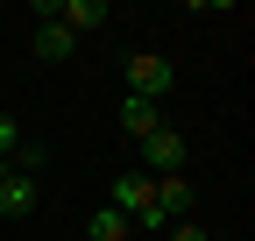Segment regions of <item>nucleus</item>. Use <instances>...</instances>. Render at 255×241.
<instances>
[{
    "label": "nucleus",
    "mask_w": 255,
    "mask_h": 241,
    "mask_svg": "<svg viewBox=\"0 0 255 241\" xmlns=\"http://www.w3.org/2000/svg\"><path fill=\"white\" fill-rule=\"evenodd\" d=\"M50 21H64L71 36H85V28H107L114 7H107V0H57V14H50Z\"/></svg>",
    "instance_id": "39448f33"
},
{
    "label": "nucleus",
    "mask_w": 255,
    "mask_h": 241,
    "mask_svg": "<svg viewBox=\"0 0 255 241\" xmlns=\"http://www.w3.org/2000/svg\"><path fill=\"white\" fill-rule=\"evenodd\" d=\"M121 128L135 135V142H142V135H156V128H163V114H156V100H121Z\"/></svg>",
    "instance_id": "0eeeda50"
},
{
    "label": "nucleus",
    "mask_w": 255,
    "mask_h": 241,
    "mask_svg": "<svg viewBox=\"0 0 255 241\" xmlns=\"http://www.w3.org/2000/svg\"><path fill=\"white\" fill-rule=\"evenodd\" d=\"M142 170H149V177L184 170V128H156V135H142Z\"/></svg>",
    "instance_id": "f03ea898"
},
{
    "label": "nucleus",
    "mask_w": 255,
    "mask_h": 241,
    "mask_svg": "<svg viewBox=\"0 0 255 241\" xmlns=\"http://www.w3.org/2000/svg\"><path fill=\"white\" fill-rule=\"evenodd\" d=\"M149 185H156L149 170H121L114 185H107V206H114V213H128V220H135L142 206H149Z\"/></svg>",
    "instance_id": "20e7f679"
},
{
    "label": "nucleus",
    "mask_w": 255,
    "mask_h": 241,
    "mask_svg": "<svg viewBox=\"0 0 255 241\" xmlns=\"http://www.w3.org/2000/svg\"><path fill=\"white\" fill-rule=\"evenodd\" d=\"M213 241H227V234H213Z\"/></svg>",
    "instance_id": "9b49d317"
},
{
    "label": "nucleus",
    "mask_w": 255,
    "mask_h": 241,
    "mask_svg": "<svg viewBox=\"0 0 255 241\" xmlns=\"http://www.w3.org/2000/svg\"><path fill=\"white\" fill-rule=\"evenodd\" d=\"M71 50H78V36H71L64 21H43V28H36V64H64Z\"/></svg>",
    "instance_id": "423d86ee"
},
{
    "label": "nucleus",
    "mask_w": 255,
    "mask_h": 241,
    "mask_svg": "<svg viewBox=\"0 0 255 241\" xmlns=\"http://www.w3.org/2000/svg\"><path fill=\"white\" fill-rule=\"evenodd\" d=\"M170 85H177V64H170V57H156V50L128 57V100H163Z\"/></svg>",
    "instance_id": "f257e3e1"
},
{
    "label": "nucleus",
    "mask_w": 255,
    "mask_h": 241,
    "mask_svg": "<svg viewBox=\"0 0 255 241\" xmlns=\"http://www.w3.org/2000/svg\"><path fill=\"white\" fill-rule=\"evenodd\" d=\"M14 142H21V128H14V114H0V156H14Z\"/></svg>",
    "instance_id": "1a4fd4ad"
},
{
    "label": "nucleus",
    "mask_w": 255,
    "mask_h": 241,
    "mask_svg": "<svg viewBox=\"0 0 255 241\" xmlns=\"http://www.w3.org/2000/svg\"><path fill=\"white\" fill-rule=\"evenodd\" d=\"M36 206H43V185H36V177H21V170H0V213H7V220H28Z\"/></svg>",
    "instance_id": "7ed1b4c3"
},
{
    "label": "nucleus",
    "mask_w": 255,
    "mask_h": 241,
    "mask_svg": "<svg viewBox=\"0 0 255 241\" xmlns=\"http://www.w3.org/2000/svg\"><path fill=\"white\" fill-rule=\"evenodd\" d=\"M85 241H128V213H114V206H100V213L85 220Z\"/></svg>",
    "instance_id": "6e6552de"
},
{
    "label": "nucleus",
    "mask_w": 255,
    "mask_h": 241,
    "mask_svg": "<svg viewBox=\"0 0 255 241\" xmlns=\"http://www.w3.org/2000/svg\"><path fill=\"white\" fill-rule=\"evenodd\" d=\"M170 241H213V234H206L199 220H177V227H170Z\"/></svg>",
    "instance_id": "9d476101"
}]
</instances>
